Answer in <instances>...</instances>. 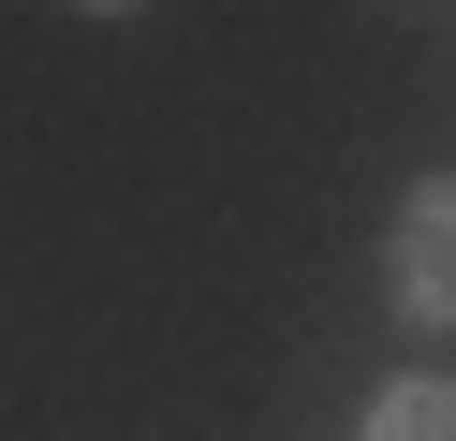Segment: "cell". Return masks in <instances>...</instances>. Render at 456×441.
Wrapping results in <instances>:
<instances>
[{
	"label": "cell",
	"instance_id": "obj_1",
	"mask_svg": "<svg viewBox=\"0 0 456 441\" xmlns=\"http://www.w3.org/2000/svg\"><path fill=\"white\" fill-rule=\"evenodd\" d=\"M383 309L397 323H456V176H412L383 221Z\"/></svg>",
	"mask_w": 456,
	"mask_h": 441
},
{
	"label": "cell",
	"instance_id": "obj_2",
	"mask_svg": "<svg viewBox=\"0 0 456 441\" xmlns=\"http://www.w3.org/2000/svg\"><path fill=\"white\" fill-rule=\"evenodd\" d=\"M368 441H456V368H397L368 397Z\"/></svg>",
	"mask_w": 456,
	"mask_h": 441
},
{
	"label": "cell",
	"instance_id": "obj_3",
	"mask_svg": "<svg viewBox=\"0 0 456 441\" xmlns=\"http://www.w3.org/2000/svg\"><path fill=\"white\" fill-rule=\"evenodd\" d=\"M74 15H133V0H74Z\"/></svg>",
	"mask_w": 456,
	"mask_h": 441
}]
</instances>
